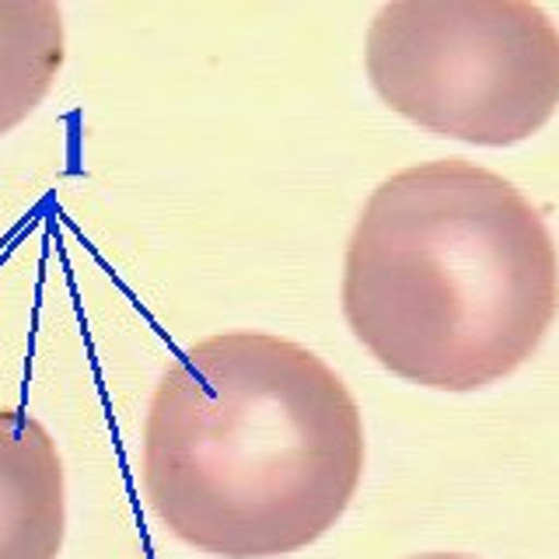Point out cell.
<instances>
[{
  "mask_svg": "<svg viewBox=\"0 0 559 559\" xmlns=\"http://www.w3.org/2000/svg\"><path fill=\"white\" fill-rule=\"evenodd\" d=\"M364 472L360 409L311 349L221 332L157 381L144 427V493L186 546L270 559L319 542Z\"/></svg>",
  "mask_w": 559,
  "mask_h": 559,
  "instance_id": "obj_1",
  "label": "cell"
},
{
  "mask_svg": "<svg viewBox=\"0 0 559 559\" xmlns=\"http://www.w3.org/2000/svg\"><path fill=\"white\" fill-rule=\"evenodd\" d=\"M343 311L399 378L476 392L528 360L559 311V255L528 197L465 157L413 165L364 203Z\"/></svg>",
  "mask_w": 559,
  "mask_h": 559,
  "instance_id": "obj_2",
  "label": "cell"
},
{
  "mask_svg": "<svg viewBox=\"0 0 559 559\" xmlns=\"http://www.w3.org/2000/svg\"><path fill=\"white\" fill-rule=\"evenodd\" d=\"M364 63L392 112L479 147L521 144L559 105V28L528 0H395Z\"/></svg>",
  "mask_w": 559,
  "mask_h": 559,
  "instance_id": "obj_3",
  "label": "cell"
},
{
  "mask_svg": "<svg viewBox=\"0 0 559 559\" xmlns=\"http://www.w3.org/2000/svg\"><path fill=\"white\" fill-rule=\"evenodd\" d=\"M67 528L63 462L49 430L0 409V559H57Z\"/></svg>",
  "mask_w": 559,
  "mask_h": 559,
  "instance_id": "obj_4",
  "label": "cell"
},
{
  "mask_svg": "<svg viewBox=\"0 0 559 559\" xmlns=\"http://www.w3.org/2000/svg\"><path fill=\"white\" fill-rule=\"evenodd\" d=\"M63 49V14L52 0H0V136L49 95Z\"/></svg>",
  "mask_w": 559,
  "mask_h": 559,
  "instance_id": "obj_5",
  "label": "cell"
},
{
  "mask_svg": "<svg viewBox=\"0 0 559 559\" xmlns=\"http://www.w3.org/2000/svg\"><path fill=\"white\" fill-rule=\"evenodd\" d=\"M409 559H476V556H459V552H427V556H409Z\"/></svg>",
  "mask_w": 559,
  "mask_h": 559,
  "instance_id": "obj_6",
  "label": "cell"
}]
</instances>
